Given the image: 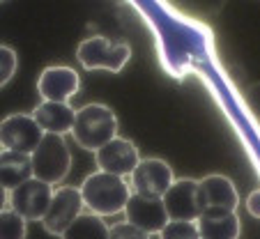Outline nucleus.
Instances as JSON below:
<instances>
[{
    "label": "nucleus",
    "instance_id": "nucleus-1",
    "mask_svg": "<svg viewBox=\"0 0 260 239\" xmlns=\"http://www.w3.org/2000/svg\"><path fill=\"white\" fill-rule=\"evenodd\" d=\"M79 189L81 195H83L85 207L99 216H113L124 212L129 195H132V189L124 182V177L111 175V173L104 170L88 175Z\"/></svg>",
    "mask_w": 260,
    "mask_h": 239
},
{
    "label": "nucleus",
    "instance_id": "nucleus-2",
    "mask_svg": "<svg viewBox=\"0 0 260 239\" xmlns=\"http://www.w3.org/2000/svg\"><path fill=\"white\" fill-rule=\"evenodd\" d=\"M115 136H118V117H115L113 108L104 106V104H85L76 111L72 138L79 147L97 152Z\"/></svg>",
    "mask_w": 260,
    "mask_h": 239
},
{
    "label": "nucleus",
    "instance_id": "nucleus-3",
    "mask_svg": "<svg viewBox=\"0 0 260 239\" xmlns=\"http://www.w3.org/2000/svg\"><path fill=\"white\" fill-rule=\"evenodd\" d=\"M32 159V177L55 186L72 170V152L58 133H44L42 143L30 154Z\"/></svg>",
    "mask_w": 260,
    "mask_h": 239
},
{
    "label": "nucleus",
    "instance_id": "nucleus-4",
    "mask_svg": "<svg viewBox=\"0 0 260 239\" xmlns=\"http://www.w3.org/2000/svg\"><path fill=\"white\" fill-rule=\"evenodd\" d=\"M132 58V46L127 42H111V39L102 37H88L76 46V60L83 64L88 72H122L124 64Z\"/></svg>",
    "mask_w": 260,
    "mask_h": 239
},
{
    "label": "nucleus",
    "instance_id": "nucleus-5",
    "mask_svg": "<svg viewBox=\"0 0 260 239\" xmlns=\"http://www.w3.org/2000/svg\"><path fill=\"white\" fill-rule=\"evenodd\" d=\"M42 138H44V131L28 113H12L0 120V150L32 154Z\"/></svg>",
    "mask_w": 260,
    "mask_h": 239
},
{
    "label": "nucleus",
    "instance_id": "nucleus-6",
    "mask_svg": "<svg viewBox=\"0 0 260 239\" xmlns=\"http://www.w3.org/2000/svg\"><path fill=\"white\" fill-rule=\"evenodd\" d=\"M83 195H81V189L76 186H58L53 191V200H51L49 210H46L44 219H42V225L49 234H62L74 221L83 214Z\"/></svg>",
    "mask_w": 260,
    "mask_h": 239
},
{
    "label": "nucleus",
    "instance_id": "nucleus-7",
    "mask_svg": "<svg viewBox=\"0 0 260 239\" xmlns=\"http://www.w3.org/2000/svg\"><path fill=\"white\" fill-rule=\"evenodd\" d=\"M164 205L171 221H198V216L205 210L198 180H191V177L175 180L171 189L164 193Z\"/></svg>",
    "mask_w": 260,
    "mask_h": 239
},
{
    "label": "nucleus",
    "instance_id": "nucleus-8",
    "mask_svg": "<svg viewBox=\"0 0 260 239\" xmlns=\"http://www.w3.org/2000/svg\"><path fill=\"white\" fill-rule=\"evenodd\" d=\"M53 186L46 182L30 177L14 191H10V207L19 212L25 221H42L53 200Z\"/></svg>",
    "mask_w": 260,
    "mask_h": 239
},
{
    "label": "nucleus",
    "instance_id": "nucleus-9",
    "mask_svg": "<svg viewBox=\"0 0 260 239\" xmlns=\"http://www.w3.org/2000/svg\"><path fill=\"white\" fill-rule=\"evenodd\" d=\"M129 177H132L134 193L157 195V198H164V193H166V191L171 189V184L175 182L173 168L168 166V161H164L159 156L141 159Z\"/></svg>",
    "mask_w": 260,
    "mask_h": 239
},
{
    "label": "nucleus",
    "instance_id": "nucleus-10",
    "mask_svg": "<svg viewBox=\"0 0 260 239\" xmlns=\"http://www.w3.org/2000/svg\"><path fill=\"white\" fill-rule=\"evenodd\" d=\"M127 221L134 223L136 228L145 230L147 234H159L164 225L168 223V212L164 205V198L157 195H143V193H132L124 207Z\"/></svg>",
    "mask_w": 260,
    "mask_h": 239
},
{
    "label": "nucleus",
    "instance_id": "nucleus-11",
    "mask_svg": "<svg viewBox=\"0 0 260 239\" xmlns=\"http://www.w3.org/2000/svg\"><path fill=\"white\" fill-rule=\"evenodd\" d=\"M141 161V154H138V147L134 145L129 138H118L108 141L104 147H99L94 152V163H97V170L111 173V175H120L127 177L134 173V168Z\"/></svg>",
    "mask_w": 260,
    "mask_h": 239
},
{
    "label": "nucleus",
    "instance_id": "nucleus-12",
    "mask_svg": "<svg viewBox=\"0 0 260 239\" xmlns=\"http://www.w3.org/2000/svg\"><path fill=\"white\" fill-rule=\"evenodd\" d=\"M79 88V74L67 64H49L37 78V92L44 101H69Z\"/></svg>",
    "mask_w": 260,
    "mask_h": 239
},
{
    "label": "nucleus",
    "instance_id": "nucleus-13",
    "mask_svg": "<svg viewBox=\"0 0 260 239\" xmlns=\"http://www.w3.org/2000/svg\"><path fill=\"white\" fill-rule=\"evenodd\" d=\"M198 186H201V198L205 210L212 207V210L235 212L237 205H240V195H237V189L231 177L212 173V175H205L203 180H198Z\"/></svg>",
    "mask_w": 260,
    "mask_h": 239
},
{
    "label": "nucleus",
    "instance_id": "nucleus-14",
    "mask_svg": "<svg viewBox=\"0 0 260 239\" xmlns=\"http://www.w3.org/2000/svg\"><path fill=\"white\" fill-rule=\"evenodd\" d=\"M201 239H237L240 237V216L233 210H203L196 221Z\"/></svg>",
    "mask_w": 260,
    "mask_h": 239
},
{
    "label": "nucleus",
    "instance_id": "nucleus-15",
    "mask_svg": "<svg viewBox=\"0 0 260 239\" xmlns=\"http://www.w3.org/2000/svg\"><path fill=\"white\" fill-rule=\"evenodd\" d=\"M30 115L37 120L44 133H58V136L72 133L74 120H76V111L67 101H42L35 106Z\"/></svg>",
    "mask_w": 260,
    "mask_h": 239
},
{
    "label": "nucleus",
    "instance_id": "nucleus-16",
    "mask_svg": "<svg viewBox=\"0 0 260 239\" xmlns=\"http://www.w3.org/2000/svg\"><path fill=\"white\" fill-rule=\"evenodd\" d=\"M32 177V159L23 152L0 150V184L7 191H14Z\"/></svg>",
    "mask_w": 260,
    "mask_h": 239
},
{
    "label": "nucleus",
    "instance_id": "nucleus-17",
    "mask_svg": "<svg viewBox=\"0 0 260 239\" xmlns=\"http://www.w3.org/2000/svg\"><path fill=\"white\" fill-rule=\"evenodd\" d=\"M108 237H111V228L104 223V216L94 214V212H83L60 234V239H108Z\"/></svg>",
    "mask_w": 260,
    "mask_h": 239
},
{
    "label": "nucleus",
    "instance_id": "nucleus-18",
    "mask_svg": "<svg viewBox=\"0 0 260 239\" xmlns=\"http://www.w3.org/2000/svg\"><path fill=\"white\" fill-rule=\"evenodd\" d=\"M25 234H28V221L19 212L12 207L0 212V239H25Z\"/></svg>",
    "mask_w": 260,
    "mask_h": 239
},
{
    "label": "nucleus",
    "instance_id": "nucleus-19",
    "mask_svg": "<svg viewBox=\"0 0 260 239\" xmlns=\"http://www.w3.org/2000/svg\"><path fill=\"white\" fill-rule=\"evenodd\" d=\"M159 239H201L196 221H168Z\"/></svg>",
    "mask_w": 260,
    "mask_h": 239
},
{
    "label": "nucleus",
    "instance_id": "nucleus-20",
    "mask_svg": "<svg viewBox=\"0 0 260 239\" xmlns=\"http://www.w3.org/2000/svg\"><path fill=\"white\" fill-rule=\"evenodd\" d=\"M16 67H19V55L12 46L0 44V88H5L16 74Z\"/></svg>",
    "mask_w": 260,
    "mask_h": 239
},
{
    "label": "nucleus",
    "instance_id": "nucleus-21",
    "mask_svg": "<svg viewBox=\"0 0 260 239\" xmlns=\"http://www.w3.org/2000/svg\"><path fill=\"white\" fill-rule=\"evenodd\" d=\"M184 12H193V14H214L226 0H175Z\"/></svg>",
    "mask_w": 260,
    "mask_h": 239
},
{
    "label": "nucleus",
    "instance_id": "nucleus-22",
    "mask_svg": "<svg viewBox=\"0 0 260 239\" xmlns=\"http://www.w3.org/2000/svg\"><path fill=\"white\" fill-rule=\"evenodd\" d=\"M108 239H152V234H147L145 230L136 228L129 221H122V223H115L111 228V237Z\"/></svg>",
    "mask_w": 260,
    "mask_h": 239
},
{
    "label": "nucleus",
    "instance_id": "nucleus-23",
    "mask_svg": "<svg viewBox=\"0 0 260 239\" xmlns=\"http://www.w3.org/2000/svg\"><path fill=\"white\" fill-rule=\"evenodd\" d=\"M244 99H246V106H249V111L253 113L255 117H260V83L251 85V88L246 90Z\"/></svg>",
    "mask_w": 260,
    "mask_h": 239
},
{
    "label": "nucleus",
    "instance_id": "nucleus-24",
    "mask_svg": "<svg viewBox=\"0 0 260 239\" xmlns=\"http://www.w3.org/2000/svg\"><path fill=\"white\" fill-rule=\"evenodd\" d=\"M246 212L255 219H260V189L251 191L249 198H246Z\"/></svg>",
    "mask_w": 260,
    "mask_h": 239
},
{
    "label": "nucleus",
    "instance_id": "nucleus-25",
    "mask_svg": "<svg viewBox=\"0 0 260 239\" xmlns=\"http://www.w3.org/2000/svg\"><path fill=\"white\" fill-rule=\"evenodd\" d=\"M7 205H10V191L0 184V212L7 210Z\"/></svg>",
    "mask_w": 260,
    "mask_h": 239
},
{
    "label": "nucleus",
    "instance_id": "nucleus-26",
    "mask_svg": "<svg viewBox=\"0 0 260 239\" xmlns=\"http://www.w3.org/2000/svg\"><path fill=\"white\" fill-rule=\"evenodd\" d=\"M0 3H3V0H0Z\"/></svg>",
    "mask_w": 260,
    "mask_h": 239
}]
</instances>
